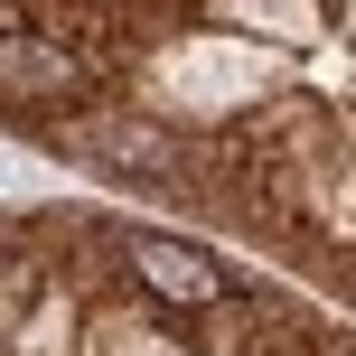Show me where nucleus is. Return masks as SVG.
<instances>
[{
	"label": "nucleus",
	"mask_w": 356,
	"mask_h": 356,
	"mask_svg": "<svg viewBox=\"0 0 356 356\" xmlns=\"http://www.w3.org/2000/svg\"><path fill=\"white\" fill-rule=\"evenodd\" d=\"M131 272H141L160 300H178V309H216L225 300V272H216L207 253L169 244V234H131Z\"/></svg>",
	"instance_id": "obj_1"
}]
</instances>
